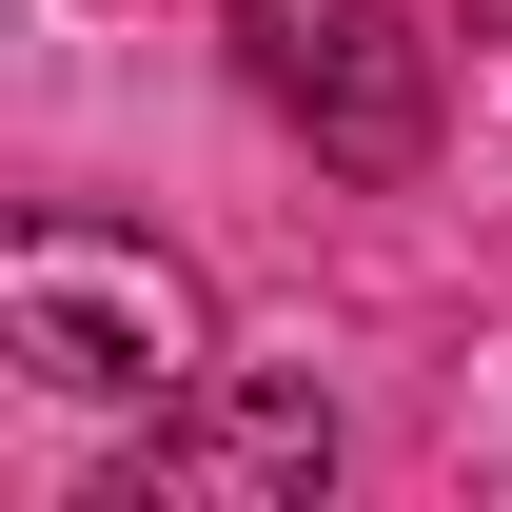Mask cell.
I'll list each match as a JSON object with an SVG mask.
<instances>
[{"label": "cell", "instance_id": "2", "mask_svg": "<svg viewBox=\"0 0 512 512\" xmlns=\"http://www.w3.org/2000/svg\"><path fill=\"white\" fill-rule=\"evenodd\" d=\"M237 79L316 138L335 178H414L434 158V40L394 0H237Z\"/></svg>", "mask_w": 512, "mask_h": 512}, {"label": "cell", "instance_id": "3", "mask_svg": "<svg viewBox=\"0 0 512 512\" xmlns=\"http://www.w3.org/2000/svg\"><path fill=\"white\" fill-rule=\"evenodd\" d=\"M316 493H335V394L316 375H197L99 473V512H316Z\"/></svg>", "mask_w": 512, "mask_h": 512}, {"label": "cell", "instance_id": "4", "mask_svg": "<svg viewBox=\"0 0 512 512\" xmlns=\"http://www.w3.org/2000/svg\"><path fill=\"white\" fill-rule=\"evenodd\" d=\"M473 40H512V0H473Z\"/></svg>", "mask_w": 512, "mask_h": 512}, {"label": "cell", "instance_id": "1", "mask_svg": "<svg viewBox=\"0 0 512 512\" xmlns=\"http://www.w3.org/2000/svg\"><path fill=\"white\" fill-rule=\"evenodd\" d=\"M0 355L40 394H99V414H178L217 375V296L119 217H20L0 237Z\"/></svg>", "mask_w": 512, "mask_h": 512}]
</instances>
